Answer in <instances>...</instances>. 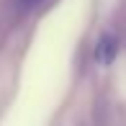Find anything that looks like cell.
<instances>
[{
  "label": "cell",
  "instance_id": "cell-1",
  "mask_svg": "<svg viewBox=\"0 0 126 126\" xmlns=\"http://www.w3.org/2000/svg\"><path fill=\"white\" fill-rule=\"evenodd\" d=\"M118 54V39L113 36V33H103L98 47H95V59H98V64H111L113 59H116Z\"/></svg>",
  "mask_w": 126,
  "mask_h": 126
},
{
  "label": "cell",
  "instance_id": "cell-2",
  "mask_svg": "<svg viewBox=\"0 0 126 126\" xmlns=\"http://www.w3.org/2000/svg\"><path fill=\"white\" fill-rule=\"evenodd\" d=\"M44 0H16V13H31L33 8H36V5H41Z\"/></svg>",
  "mask_w": 126,
  "mask_h": 126
}]
</instances>
